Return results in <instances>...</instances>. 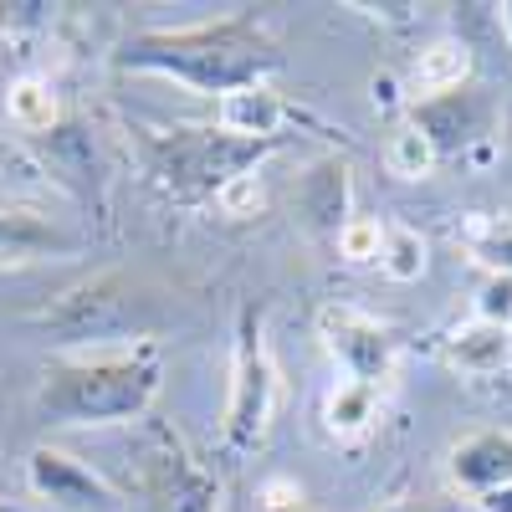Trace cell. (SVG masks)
<instances>
[{"instance_id": "cell-1", "label": "cell", "mask_w": 512, "mask_h": 512, "mask_svg": "<svg viewBox=\"0 0 512 512\" xmlns=\"http://www.w3.org/2000/svg\"><path fill=\"white\" fill-rule=\"evenodd\" d=\"M118 67L185 82L190 93L221 103L241 88H262L282 67V52H277V36L256 16H221V21H195V26L134 31L118 52Z\"/></svg>"}, {"instance_id": "cell-2", "label": "cell", "mask_w": 512, "mask_h": 512, "mask_svg": "<svg viewBox=\"0 0 512 512\" xmlns=\"http://www.w3.org/2000/svg\"><path fill=\"white\" fill-rule=\"evenodd\" d=\"M164 384V349L154 338L67 349L41 364L36 415L47 425H134Z\"/></svg>"}, {"instance_id": "cell-3", "label": "cell", "mask_w": 512, "mask_h": 512, "mask_svg": "<svg viewBox=\"0 0 512 512\" xmlns=\"http://www.w3.org/2000/svg\"><path fill=\"white\" fill-rule=\"evenodd\" d=\"M128 134H134L149 185L175 205H216V195L231 180L256 175L262 159H272L287 144V139H236L221 123H180V128L139 123Z\"/></svg>"}, {"instance_id": "cell-4", "label": "cell", "mask_w": 512, "mask_h": 512, "mask_svg": "<svg viewBox=\"0 0 512 512\" xmlns=\"http://www.w3.org/2000/svg\"><path fill=\"white\" fill-rule=\"evenodd\" d=\"M277 415V364L267 349V313L241 308L236 318V349H231V395H226V420L221 441L231 456L262 451Z\"/></svg>"}, {"instance_id": "cell-5", "label": "cell", "mask_w": 512, "mask_h": 512, "mask_svg": "<svg viewBox=\"0 0 512 512\" xmlns=\"http://www.w3.org/2000/svg\"><path fill=\"white\" fill-rule=\"evenodd\" d=\"M139 487L154 512H221V482L185 451V441L164 420H144Z\"/></svg>"}, {"instance_id": "cell-6", "label": "cell", "mask_w": 512, "mask_h": 512, "mask_svg": "<svg viewBox=\"0 0 512 512\" xmlns=\"http://www.w3.org/2000/svg\"><path fill=\"white\" fill-rule=\"evenodd\" d=\"M318 338H323V349L344 364V374L359 379V384H384L395 374V359H400L395 328L379 323L364 308H354V303H328L318 313Z\"/></svg>"}, {"instance_id": "cell-7", "label": "cell", "mask_w": 512, "mask_h": 512, "mask_svg": "<svg viewBox=\"0 0 512 512\" xmlns=\"http://www.w3.org/2000/svg\"><path fill=\"white\" fill-rule=\"evenodd\" d=\"M26 487L62 512H118L123 507V497L93 472V466H82L77 456H67L57 446H36L26 456Z\"/></svg>"}, {"instance_id": "cell-8", "label": "cell", "mask_w": 512, "mask_h": 512, "mask_svg": "<svg viewBox=\"0 0 512 512\" xmlns=\"http://www.w3.org/2000/svg\"><path fill=\"white\" fill-rule=\"evenodd\" d=\"M349 164L344 159H318L303 180H297V210H303V221L323 236L338 241V231H344L354 216H349Z\"/></svg>"}, {"instance_id": "cell-9", "label": "cell", "mask_w": 512, "mask_h": 512, "mask_svg": "<svg viewBox=\"0 0 512 512\" xmlns=\"http://www.w3.org/2000/svg\"><path fill=\"white\" fill-rule=\"evenodd\" d=\"M451 482L487 497L512 482V431H477L451 451Z\"/></svg>"}, {"instance_id": "cell-10", "label": "cell", "mask_w": 512, "mask_h": 512, "mask_svg": "<svg viewBox=\"0 0 512 512\" xmlns=\"http://www.w3.org/2000/svg\"><path fill=\"white\" fill-rule=\"evenodd\" d=\"M441 359H446V369L472 374V379L502 374L512 364V328L487 323V318H472L466 328H456V333L441 338Z\"/></svg>"}, {"instance_id": "cell-11", "label": "cell", "mask_w": 512, "mask_h": 512, "mask_svg": "<svg viewBox=\"0 0 512 512\" xmlns=\"http://www.w3.org/2000/svg\"><path fill=\"white\" fill-rule=\"evenodd\" d=\"M77 251V236H67L57 221L26 205H0V267L36 262V256H62Z\"/></svg>"}, {"instance_id": "cell-12", "label": "cell", "mask_w": 512, "mask_h": 512, "mask_svg": "<svg viewBox=\"0 0 512 512\" xmlns=\"http://www.w3.org/2000/svg\"><path fill=\"white\" fill-rule=\"evenodd\" d=\"M216 118H221L226 134H236V139H287L282 128H287L292 108L272 88H241V93L216 103Z\"/></svg>"}, {"instance_id": "cell-13", "label": "cell", "mask_w": 512, "mask_h": 512, "mask_svg": "<svg viewBox=\"0 0 512 512\" xmlns=\"http://www.w3.org/2000/svg\"><path fill=\"white\" fill-rule=\"evenodd\" d=\"M466 77H472V47H466V41H456V36L431 41V47L410 62V88H415L420 103L451 98Z\"/></svg>"}, {"instance_id": "cell-14", "label": "cell", "mask_w": 512, "mask_h": 512, "mask_svg": "<svg viewBox=\"0 0 512 512\" xmlns=\"http://www.w3.org/2000/svg\"><path fill=\"white\" fill-rule=\"evenodd\" d=\"M379 420V384H359V379H338L328 400H323V425L338 441H354L364 431H374Z\"/></svg>"}, {"instance_id": "cell-15", "label": "cell", "mask_w": 512, "mask_h": 512, "mask_svg": "<svg viewBox=\"0 0 512 512\" xmlns=\"http://www.w3.org/2000/svg\"><path fill=\"white\" fill-rule=\"evenodd\" d=\"M461 246L497 277H512V210H477L461 221Z\"/></svg>"}, {"instance_id": "cell-16", "label": "cell", "mask_w": 512, "mask_h": 512, "mask_svg": "<svg viewBox=\"0 0 512 512\" xmlns=\"http://www.w3.org/2000/svg\"><path fill=\"white\" fill-rule=\"evenodd\" d=\"M6 113L21 134H52L62 108H57V88L47 77H16L11 93H6Z\"/></svg>"}, {"instance_id": "cell-17", "label": "cell", "mask_w": 512, "mask_h": 512, "mask_svg": "<svg viewBox=\"0 0 512 512\" xmlns=\"http://www.w3.org/2000/svg\"><path fill=\"white\" fill-rule=\"evenodd\" d=\"M436 144L420 134V128L410 123V128H400V134L390 139V149H384V164H390V175H400V180H425L436 169Z\"/></svg>"}, {"instance_id": "cell-18", "label": "cell", "mask_w": 512, "mask_h": 512, "mask_svg": "<svg viewBox=\"0 0 512 512\" xmlns=\"http://www.w3.org/2000/svg\"><path fill=\"white\" fill-rule=\"evenodd\" d=\"M379 267L390 272L395 282H415V277L425 272V241H420L410 226H390V231H384Z\"/></svg>"}, {"instance_id": "cell-19", "label": "cell", "mask_w": 512, "mask_h": 512, "mask_svg": "<svg viewBox=\"0 0 512 512\" xmlns=\"http://www.w3.org/2000/svg\"><path fill=\"white\" fill-rule=\"evenodd\" d=\"M338 251H344V262H379L384 251V226L379 221H349L344 231H338Z\"/></svg>"}, {"instance_id": "cell-20", "label": "cell", "mask_w": 512, "mask_h": 512, "mask_svg": "<svg viewBox=\"0 0 512 512\" xmlns=\"http://www.w3.org/2000/svg\"><path fill=\"white\" fill-rule=\"evenodd\" d=\"M216 210H221V216H231V221L256 216V210H262V175H241V180H231V185L216 195Z\"/></svg>"}, {"instance_id": "cell-21", "label": "cell", "mask_w": 512, "mask_h": 512, "mask_svg": "<svg viewBox=\"0 0 512 512\" xmlns=\"http://www.w3.org/2000/svg\"><path fill=\"white\" fill-rule=\"evenodd\" d=\"M477 318L512 328V277H492V282L482 287V297H477Z\"/></svg>"}, {"instance_id": "cell-22", "label": "cell", "mask_w": 512, "mask_h": 512, "mask_svg": "<svg viewBox=\"0 0 512 512\" xmlns=\"http://www.w3.org/2000/svg\"><path fill=\"white\" fill-rule=\"evenodd\" d=\"M256 502H262V512H297L303 492H297V482H287V477H272V482H262Z\"/></svg>"}, {"instance_id": "cell-23", "label": "cell", "mask_w": 512, "mask_h": 512, "mask_svg": "<svg viewBox=\"0 0 512 512\" xmlns=\"http://www.w3.org/2000/svg\"><path fill=\"white\" fill-rule=\"evenodd\" d=\"M477 507L482 512H512V482L497 487V492H487V497H477Z\"/></svg>"}, {"instance_id": "cell-24", "label": "cell", "mask_w": 512, "mask_h": 512, "mask_svg": "<svg viewBox=\"0 0 512 512\" xmlns=\"http://www.w3.org/2000/svg\"><path fill=\"white\" fill-rule=\"evenodd\" d=\"M390 512H466L461 502H410V507H390Z\"/></svg>"}, {"instance_id": "cell-25", "label": "cell", "mask_w": 512, "mask_h": 512, "mask_svg": "<svg viewBox=\"0 0 512 512\" xmlns=\"http://www.w3.org/2000/svg\"><path fill=\"white\" fill-rule=\"evenodd\" d=\"M502 21H507V26H512V6H502Z\"/></svg>"}]
</instances>
